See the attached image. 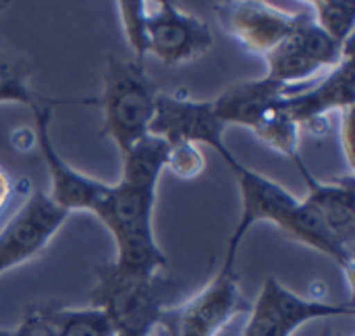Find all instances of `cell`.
I'll return each instance as SVG.
<instances>
[{
  "mask_svg": "<svg viewBox=\"0 0 355 336\" xmlns=\"http://www.w3.org/2000/svg\"><path fill=\"white\" fill-rule=\"evenodd\" d=\"M179 285L168 276H133L119 272L112 264L98 268L92 306L102 310L116 336H150L164 316L177 306Z\"/></svg>",
  "mask_w": 355,
  "mask_h": 336,
  "instance_id": "obj_1",
  "label": "cell"
},
{
  "mask_svg": "<svg viewBox=\"0 0 355 336\" xmlns=\"http://www.w3.org/2000/svg\"><path fill=\"white\" fill-rule=\"evenodd\" d=\"M158 94L160 89L146 73L144 62L108 56L98 106L104 110L102 135L116 143L121 156L150 133Z\"/></svg>",
  "mask_w": 355,
  "mask_h": 336,
  "instance_id": "obj_2",
  "label": "cell"
},
{
  "mask_svg": "<svg viewBox=\"0 0 355 336\" xmlns=\"http://www.w3.org/2000/svg\"><path fill=\"white\" fill-rule=\"evenodd\" d=\"M241 293L237 264H225L216 276L196 295L168 308L160 320V330L168 336H218L239 314L250 312Z\"/></svg>",
  "mask_w": 355,
  "mask_h": 336,
  "instance_id": "obj_3",
  "label": "cell"
},
{
  "mask_svg": "<svg viewBox=\"0 0 355 336\" xmlns=\"http://www.w3.org/2000/svg\"><path fill=\"white\" fill-rule=\"evenodd\" d=\"M225 123L218 118L212 100H196L187 94H158L150 133L173 143H196L214 150L233 170L241 160L225 141Z\"/></svg>",
  "mask_w": 355,
  "mask_h": 336,
  "instance_id": "obj_4",
  "label": "cell"
},
{
  "mask_svg": "<svg viewBox=\"0 0 355 336\" xmlns=\"http://www.w3.org/2000/svg\"><path fill=\"white\" fill-rule=\"evenodd\" d=\"M354 314L352 301L329 303L322 299H308L287 289L279 278L268 276L256 303L250 308L243 336H293L308 322Z\"/></svg>",
  "mask_w": 355,
  "mask_h": 336,
  "instance_id": "obj_5",
  "label": "cell"
},
{
  "mask_svg": "<svg viewBox=\"0 0 355 336\" xmlns=\"http://www.w3.org/2000/svg\"><path fill=\"white\" fill-rule=\"evenodd\" d=\"M69 212L46 191H31L0 231V274L40 256L67 222Z\"/></svg>",
  "mask_w": 355,
  "mask_h": 336,
  "instance_id": "obj_6",
  "label": "cell"
},
{
  "mask_svg": "<svg viewBox=\"0 0 355 336\" xmlns=\"http://www.w3.org/2000/svg\"><path fill=\"white\" fill-rule=\"evenodd\" d=\"M214 12L229 37L262 58L287 39L306 15V10L293 12L256 0L216 2Z\"/></svg>",
  "mask_w": 355,
  "mask_h": 336,
  "instance_id": "obj_7",
  "label": "cell"
},
{
  "mask_svg": "<svg viewBox=\"0 0 355 336\" xmlns=\"http://www.w3.org/2000/svg\"><path fill=\"white\" fill-rule=\"evenodd\" d=\"M33 116V131H35V145L46 162L48 177H50V191L48 195L71 212H94L100 200L106 195L110 183L94 179L75 166H71L54 148L50 137V123H52V106H33L29 108Z\"/></svg>",
  "mask_w": 355,
  "mask_h": 336,
  "instance_id": "obj_8",
  "label": "cell"
},
{
  "mask_svg": "<svg viewBox=\"0 0 355 336\" xmlns=\"http://www.w3.org/2000/svg\"><path fill=\"white\" fill-rule=\"evenodd\" d=\"M148 35L150 52L160 62L168 67H179L204 56L212 44L214 35L210 25L179 8L168 0H160L148 15Z\"/></svg>",
  "mask_w": 355,
  "mask_h": 336,
  "instance_id": "obj_9",
  "label": "cell"
},
{
  "mask_svg": "<svg viewBox=\"0 0 355 336\" xmlns=\"http://www.w3.org/2000/svg\"><path fill=\"white\" fill-rule=\"evenodd\" d=\"M285 108L300 125L314 135L327 131V118L333 110L349 112L355 102L354 52H349L335 69H331L320 81H310L306 87L297 85L285 94Z\"/></svg>",
  "mask_w": 355,
  "mask_h": 336,
  "instance_id": "obj_10",
  "label": "cell"
},
{
  "mask_svg": "<svg viewBox=\"0 0 355 336\" xmlns=\"http://www.w3.org/2000/svg\"><path fill=\"white\" fill-rule=\"evenodd\" d=\"M233 175L241 191V216L229 239L225 264H237L239 245L254 224L272 222L279 229L291 210L300 204V197L293 195L287 187L258 170H252L243 162L233 168Z\"/></svg>",
  "mask_w": 355,
  "mask_h": 336,
  "instance_id": "obj_11",
  "label": "cell"
},
{
  "mask_svg": "<svg viewBox=\"0 0 355 336\" xmlns=\"http://www.w3.org/2000/svg\"><path fill=\"white\" fill-rule=\"evenodd\" d=\"M154 206L156 189L137 187L129 183H114L100 200L94 216L110 231L114 241L131 237H150L154 233Z\"/></svg>",
  "mask_w": 355,
  "mask_h": 336,
  "instance_id": "obj_12",
  "label": "cell"
},
{
  "mask_svg": "<svg viewBox=\"0 0 355 336\" xmlns=\"http://www.w3.org/2000/svg\"><path fill=\"white\" fill-rule=\"evenodd\" d=\"M295 166L308 187V195L304 197V202L314 208V212L322 218L333 237L345 249L355 254L354 175H347L345 179L320 181L310 173L304 160L295 162Z\"/></svg>",
  "mask_w": 355,
  "mask_h": 336,
  "instance_id": "obj_13",
  "label": "cell"
},
{
  "mask_svg": "<svg viewBox=\"0 0 355 336\" xmlns=\"http://www.w3.org/2000/svg\"><path fill=\"white\" fill-rule=\"evenodd\" d=\"M291 89L293 87L281 85L264 75L260 79H243L229 85L212 100V104L225 125H239L252 131L258 121Z\"/></svg>",
  "mask_w": 355,
  "mask_h": 336,
  "instance_id": "obj_14",
  "label": "cell"
},
{
  "mask_svg": "<svg viewBox=\"0 0 355 336\" xmlns=\"http://www.w3.org/2000/svg\"><path fill=\"white\" fill-rule=\"evenodd\" d=\"M29 64L12 54L0 50V104L17 102L33 106H98V98H50L35 91L29 83Z\"/></svg>",
  "mask_w": 355,
  "mask_h": 336,
  "instance_id": "obj_15",
  "label": "cell"
},
{
  "mask_svg": "<svg viewBox=\"0 0 355 336\" xmlns=\"http://www.w3.org/2000/svg\"><path fill=\"white\" fill-rule=\"evenodd\" d=\"M264 60L266 77L287 87H297L304 81L310 83L318 75H322V71H327L302 48L293 33L287 39H283L275 50H270L264 56Z\"/></svg>",
  "mask_w": 355,
  "mask_h": 336,
  "instance_id": "obj_16",
  "label": "cell"
},
{
  "mask_svg": "<svg viewBox=\"0 0 355 336\" xmlns=\"http://www.w3.org/2000/svg\"><path fill=\"white\" fill-rule=\"evenodd\" d=\"M168 143L162 137L148 133L123 154V183L158 189V179L164 170Z\"/></svg>",
  "mask_w": 355,
  "mask_h": 336,
  "instance_id": "obj_17",
  "label": "cell"
},
{
  "mask_svg": "<svg viewBox=\"0 0 355 336\" xmlns=\"http://www.w3.org/2000/svg\"><path fill=\"white\" fill-rule=\"evenodd\" d=\"M285 96L258 121L252 133L270 150L287 156L293 164L302 160L300 156V125L293 121L285 108Z\"/></svg>",
  "mask_w": 355,
  "mask_h": 336,
  "instance_id": "obj_18",
  "label": "cell"
},
{
  "mask_svg": "<svg viewBox=\"0 0 355 336\" xmlns=\"http://www.w3.org/2000/svg\"><path fill=\"white\" fill-rule=\"evenodd\" d=\"M48 314L58 336H116L108 316L94 306L75 310H48Z\"/></svg>",
  "mask_w": 355,
  "mask_h": 336,
  "instance_id": "obj_19",
  "label": "cell"
},
{
  "mask_svg": "<svg viewBox=\"0 0 355 336\" xmlns=\"http://www.w3.org/2000/svg\"><path fill=\"white\" fill-rule=\"evenodd\" d=\"M312 19L341 46H352L355 31V2L352 0H314Z\"/></svg>",
  "mask_w": 355,
  "mask_h": 336,
  "instance_id": "obj_20",
  "label": "cell"
},
{
  "mask_svg": "<svg viewBox=\"0 0 355 336\" xmlns=\"http://www.w3.org/2000/svg\"><path fill=\"white\" fill-rule=\"evenodd\" d=\"M119 15L123 33L127 37L129 48L135 54L137 62H144V56L150 52V35H148V2L146 0H119Z\"/></svg>",
  "mask_w": 355,
  "mask_h": 336,
  "instance_id": "obj_21",
  "label": "cell"
},
{
  "mask_svg": "<svg viewBox=\"0 0 355 336\" xmlns=\"http://www.w3.org/2000/svg\"><path fill=\"white\" fill-rule=\"evenodd\" d=\"M164 170H171L175 177L183 181L198 179L206 170V156L196 143H173L168 145Z\"/></svg>",
  "mask_w": 355,
  "mask_h": 336,
  "instance_id": "obj_22",
  "label": "cell"
},
{
  "mask_svg": "<svg viewBox=\"0 0 355 336\" xmlns=\"http://www.w3.org/2000/svg\"><path fill=\"white\" fill-rule=\"evenodd\" d=\"M10 336H58V330L50 320L48 310H42V312L27 314L21 326L10 330Z\"/></svg>",
  "mask_w": 355,
  "mask_h": 336,
  "instance_id": "obj_23",
  "label": "cell"
},
{
  "mask_svg": "<svg viewBox=\"0 0 355 336\" xmlns=\"http://www.w3.org/2000/svg\"><path fill=\"white\" fill-rule=\"evenodd\" d=\"M352 112H354V110L343 112V114H341V123H339V127L343 129V133H341V143H343L345 158H347L349 166H354V152H352Z\"/></svg>",
  "mask_w": 355,
  "mask_h": 336,
  "instance_id": "obj_24",
  "label": "cell"
},
{
  "mask_svg": "<svg viewBox=\"0 0 355 336\" xmlns=\"http://www.w3.org/2000/svg\"><path fill=\"white\" fill-rule=\"evenodd\" d=\"M12 191H15V181H12L10 173L0 164V214L6 210V206L12 197Z\"/></svg>",
  "mask_w": 355,
  "mask_h": 336,
  "instance_id": "obj_25",
  "label": "cell"
},
{
  "mask_svg": "<svg viewBox=\"0 0 355 336\" xmlns=\"http://www.w3.org/2000/svg\"><path fill=\"white\" fill-rule=\"evenodd\" d=\"M10 141L17 150L21 152H27L35 145V131H29V129H15L10 133Z\"/></svg>",
  "mask_w": 355,
  "mask_h": 336,
  "instance_id": "obj_26",
  "label": "cell"
},
{
  "mask_svg": "<svg viewBox=\"0 0 355 336\" xmlns=\"http://www.w3.org/2000/svg\"><path fill=\"white\" fill-rule=\"evenodd\" d=\"M320 336H347V335H343V333H339V330H335V328H324Z\"/></svg>",
  "mask_w": 355,
  "mask_h": 336,
  "instance_id": "obj_27",
  "label": "cell"
},
{
  "mask_svg": "<svg viewBox=\"0 0 355 336\" xmlns=\"http://www.w3.org/2000/svg\"><path fill=\"white\" fill-rule=\"evenodd\" d=\"M150 336H168V335H166L164 330H160V328H156V330H154V333H152V335H150Z\"/></svg>",
  "mask_w": 355,
  "mask_h": 336,
  "instance_id": "obj_28",
  "label": "cell"
},
{
  "mask_svg": "<svg viewBox=\"0 0 355 336\" xmlns=\"http://www.w3.org/2000/svg\"><path fill=\"white\" fill-rule=\"evenodd\" d=\"M0 336H10V330H4V328H0Z\"/></svg>",
  "mask_w": 355,
  "mask_h": 336,
  "instance_id": "obj_29",
  "label": "cell"
},
{
  "mask_svg": "<svg viewBox=\"0 0 355 336\" xmlns=\"http://www.w3.org/2000/svg\"><path fill=\"white\" fill-rule=\"evenodd\" d=\"M4 6H8V4H6V2H0V10H2Z\"/></svg>",
  "mask_w": 355,
  "mask_h": 336,
  "instance_id": "obj_30",
  "label": "cell"
}]
</instances>
